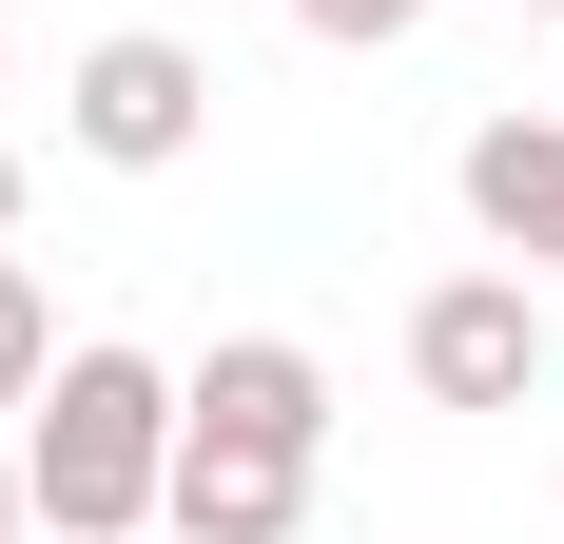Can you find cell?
<instances>
[{"label": "cell", "mask_w": 564, "mask_h": 544, "mask_svg": "<svg viewBox=\"0 0 564 544\" xmlns=\"http://www.w3.org/2000/svg\"><path fill=\"white\" fill-rule=\"evenodd\" d=\"M58 137L98 175H175L215 137V58L175 40V20H117V40H78V78H58Z\"/></svg>", "instance_id": "cell-2"}, {"label": "cell", "mask_w": 564, "mask_h": 544, "mask_svg": "<svg viewBox=\"0 0 564 544\" xmlns=\"http://www.w3.org/2000/svg\"><path fill=\"white\" fill-rule=\"evenodd\" d=\"M312 467H332V447L234 428V409H195V389H175V487H156V544H292V525H312Z\"/></svg>", "instance_id": "cell-3"}, {"label": "cell", "mask_w": 564, "mask_h": 544, "mask_svg": "<svg viewBox=\"0 0 564 544\" xmlns=\"http://www.w3.org/2000/svg\"><path fill=\"white\" fill-rule=\"evenodd\" d=\"M20 525H40V487H20V447H0V544H20Z\"/></svg>", "instance_id": "cell-9"}, {"label": "cell", "mask_w": 564, "mask_h": 544, "mask_svg": "<svg viewBox=\"0 0 564 544\" xmlns=\"http://www.w3.org/2000/svg\"><path fill=\"white\" fill-rule=\"evenodd\" d=\"M195 409H234V428H292V447H332V370H312V350H292V330H215V350H195Z\"/></svg>", "instance_id": "cell-6"}, {"label": "cell", "mask_w": 564, "mask_h": 544, "mask_svg": "<svg viewBox=\"0 0 564 544\" xmlns=\"http://www.w3.org/2000/svg\"><path fill=\"white\" fill-rule=\"evenodd\" d=\"M429 0H292V40H332V58H390Z\"/></svg>", "instance_id": "cell-8"}, {"label": "cell", "mask_w": 564, "mask_h": 544, "mask_svg": "<svg viewBox=\"0 0 564 544\" xmlns=\"http://www.w3.org/2000/svg\"><path fill=\"white\" fill-rule=\"evenodd\" d=\"M507 20H564V0H507Z\"/></svg>", "instance_id": "cell-11"}, {"label": "cell", "mask_w": 564, "mask_h": 544, "mask_svg": "<svg viewBox=\"0 0 564 544\" xmlns=\"http://www.w3.org/2000/svg\"><path fill=\"white\" fill-rule=\"evenodd\" d=\"M448 175H467V233H487L507 272H545V292H564V98H545V117H487Z\"/></svg>", "instance_id": "cell-5"}, {"label": "cell", "mask_w": 564, "mask_h": 544, "mask_svg": "<svg viewBox=\"0 0 564 544\" xmlns=\"http://www.w3.org/2000/svg\"><path fill=\"white\" fill-rule=\"evenodd\" d=\"M58 350H78V330H58V292L0 253V409H40V370H58Z\"/></svg>", "instance_id": "cell-7"}, {"label": "cell", "mask_w": 564, "mask_h": 544, "mask_svg": "<svg viewBox=\"0 0 564 544\" xmlns=\"http://www.w3.org/2000/svg\"><path fill=\"white\" fill-rule=\"evenodd\" d=\"M20 487H40L58 544H156V487H175V370L156 350H117V330H78L40 370V409H20Z\"/></svg>", "instance_id": "cell-1"}, {"label": "cell", "mask_w": 564, "mask_h": 544, "mask_svg": "<svg viewBox=\"0 0 564 544\" xmlns=\"http://www.w3.org/2000/svg\"><path fill=\"white\" fill-rule=\"evenodd\" d=\"M409 389H429V409H525V389H545V272H429V292H409Z\"/></svg>", "instance_id": "cell-4"}, {"label": "cell", "mask_w": 564, "mask_h": 544, "mask_svg": "<svg viewBox=\"0 0 564 544\" xmlns=\"http://www.w3.org/2000/svg\"><path fill=\"white\" fill-rule=\"evenodd\" d=\"M0 253H20V137H0Z\"/></svg>", "instance_id": "cell-10"}]
</instances>
